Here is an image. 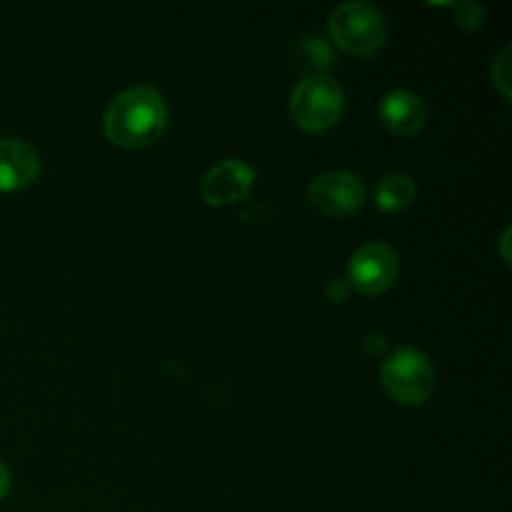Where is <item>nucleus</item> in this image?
Wrapping results in <instances>:
<instances>
[{"label": "nucleus", "instance_id": "1a4fd4ad", "mask_svg": "<svg viewBox=\"0 0 512 512\" xmlns=\"http://www.w3.org/2000/svg\"><path fill=\"white\" fill-rule=\"evenodd\" d=\"M380 118H383L385 128L390 133L400 135V138H410V135L420 133L425 128L428 108H425L423 98L413 90H390L380 100Z\"/></svg>", "mask_w": 512, "mask_h": 512}, {"label": "nucleus", "instance_id": "dca6fc26", "mask_svg": "<svg viewBox=\"0 0 512 512\" xmlns=\"http://www.w3.org/2000/svg\"><path fill=\"white\" fill-rule=\"evenodd\" d=\"M508 238H510V230H505V233H503V258H505V263H510V258H508Z\"/></svg>", "mask_w": 512, "mask_h": 512}, {"label": "nucleus", "instance_id": "f257e3e1", "mask_svg": "<svg viewBox=\"0 0 512 512\" xmlns=\"http://www.w3.org/2000/svg\"><path fill=\"white\" fill-rule=\"evenodd\" d=\"M105 138L118 148L153 145L168 128V105L150 85H138L120 93L105 110Z\"/></svg>", "mask_w": 512, "mask_h": 512}, {"label": "nucleus", "instance_id": "423d86ee", "mask_svg": "<svg viewBox=\"0 0 512 512\" xmlns=\"http://www.w3.org/2000/svg\"><path fill=\"white\" fill-rule=\"evenodd\" d=\"M308 198L313 208H318L323 215L348 218L363 208L365 188L353 173L335 170V173H325L313 180V185L308 188Z\"/></svg>", "mask_w": 512, "mask_h": 512}, {"label": "nucleus", "instance_id": "9d476101", "mask_svg": "<svg viewBox=\"0 0 512 512\" xmlns=\"http://www.w3.org/2000/svg\"><path fill=\"white\" fill-rule=\"evenodd\" d=\"M418 188H415L413 178L403 173L385 175L378 185H375V205L385 213H398L413 205Z\"/></svg>", "mask_w": 512, "mask_h": 512}, {"label": "nucleus", "instance_id": "0eeeda50", "mask_svg": "<svg viewBox=\"0 0 512 512\" xmlns=\"http://www.w3.org/2000/svg\"><path fill=\"white\" fill-rule=\"evenodd\" d=\"M255 185V170L248 163L238 158L223 160V163L215 165L213 170H208V175L203 178V200L213 208H225V205L240 203V200H248L250 190Z\"/></svg>", "mask_w": 512, "mask_h": 512}, {"label": "nucleus", "instance_id": "f03ea898", "mask_svg": "<svg viewBox=\"0 0 512 512\" xmlns=\"http://www.w3.org/2000/svg\"><path fill=\"white\" fill-rule=\"evenodd\" d=\"M343 108V90L328 75H308L290 95V118L305 133H325L338 125Z\"/></svg>", "mask_w": 512, "mask_h": 512}, {"label": "nucleus", "instance_id": "ddd939ff", "mask_svg": "<svg viewBox=\"0 0 512 512\" xmlns=\"http://www.w3.org/2000/svg\"><path fill=\"white\" fill-rule=\"evenodd\" d=\"M455 20H458L460 28L478 30L483 25L485 13L478 3H458L455 5Z\"/></svg>", "mask_w": 512, "mask_h": 512}, {"label": "nucleus", "instance_id": "20e7f679", "mask_svg": "<svg viewBox=\"0 0 512 512\" xmlns=\"http://www.w3.org/2000/svg\"><path fill=\"white\" fill-rule=\"evenodd\" d=\"M383 385L400 405H423L435 390V370L428 355L415 348H400L383 363Z\"/></svg>", "mask_w": 512, "mask_h": 512}, {"label": "nucleus", "instance_id": "39448f33", "mask_svg": "<svg viewBox=\"0 0 512 512\" xmlns=\"http://www.w3.org/2000/svg\"><path fill=\"white\" fill-rule=\"evenodd\" d=\"M400 260L390 245L365 243L353 253L348 263L345 285L360 295H383L398 280Z\"/></svg>", "mask_w": 512, "mask_h": 512}, {"label": "nucleus", "instance_id": "9b49d317", "mask_svg": "<svg viewBox=\"0 0 512 512\" xmlns=\"http://www.w3.org/2000/svg\"><path fill=\"white\" fill-rule=\"evenodd\" d=\"M300 53L305 55V60L313 63V68H325V65H330L335 60V55L330 53V48L325 45L323 38H305L303 43H300Z\"/></svg>", "mask_w": 512, "mask_h": 512}, {"label": "nucleus", "instance_id": "2eb2a0df", "mask_svg": "<svg viewBox=\"0 0 512 512\" xmlns=\"http://www.w3.org/2000/svg\"><path fill=\"white\" fill-rule=\"evenodd\" d=\"M348 285H338V283H335V285H330V298H335V300H345V295H348Z\"/></svg>", "mask_w": 512, "mask_h": 512}, {"label": "nucleus", "instance_id": "6e6552de", "mask_svg": "<svg viewBox=\"0 0 512 512\" xmlns=\"http://www.w3.org/2000/svg\"><path fill=\"white\" fill-rule=\"evenodd\" d=\"M40 155L18 138H0V193H15L38 180Z\"/></svg>", "mask_w": 512, "mask_h": 512}, {"label": "nucleus", "instance_id": "7ed1b4c3", "mask_svg": "<svg viewBox=\"0 0 512 512\" xmlns=\"http://www.w3.org/2000/svg\"><path fill=\"white\" fill-rule=\"evenodd\" d=\"M330 35L345 53L373 58L388 38V23L368 3H343L330 15Z\"/></svg>", "mask_w": 512, "mask_h": 512}, {"label": "nucleus", "instance_id": "f8f14e48", "mask_svg": "<svg viewBox=\"0 0 512 512\" xmlns=\"http://www.w3.org/2000/svg\"><path fill=\"white\" fill-rule=\"evenodd\" d=\"M510 58H512V50L505 48L503 53L498 55V60L493 63V83L495 88L503 93V98L510 100L512 88H510Z\"/></svg>", "mask_w": 512, "mask_h": 512}, {"label": "nucleus", "instance_id": "4468645a", "mask_svg": "<svg viewBox=\"0 0 512 512\" xmlns=\"http://www.w3.org/2000/svg\"><path fill=\"white\" fill-rule=\"evenodd\" d=\"M8 490H10V470L0 463V500L8 495Z\"/></svg>", "mask_w": 512, "mask_h": 512}]
</instances>
